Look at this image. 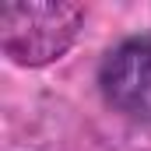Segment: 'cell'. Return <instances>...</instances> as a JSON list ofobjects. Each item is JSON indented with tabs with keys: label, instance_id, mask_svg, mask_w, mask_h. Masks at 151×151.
Here are the masks:
<instances>
[{
	"label": "cell",
	"instance_id": "obj_1",
	"mask_svg": "<svg viewBox=\"0 0 151 151\" xmlns=\"http://www.w3.org/2000/svg\"><path fill=\"white\" fill-rule=\"evenodd\" d=\"M81 21L84 11L63 0L7 4L0 7V49L21 67H46L74 46Z\"/></svg>",
	"mask_w": 151,
	"mask_h": 151
},
{
	"label": "cell",
	"instance_id": "obj_2",
	"mask_svg": "<svg viewBox=\"0 0 151 151\" xmlns=\"http://www.w3.org/2000/svg\"><path fill=\"white\" fill-rule=\"evenodd\" d=\"M99 91L119 116L151 123V35L123 39L106 53L99 67Z\"/></svg>",
	"mask_w": 151,
	"mask_h": 151
}]
</instances>
